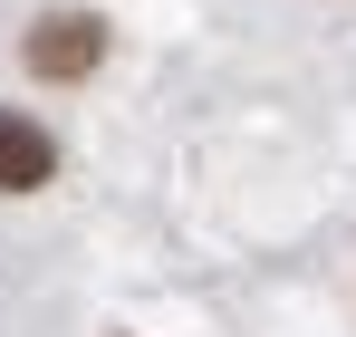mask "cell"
<instances>
[{"instance_id": "1", "label": "cell", "mask_w": 356, "mask_h": 337, "mask_svg": "<svg viewBox=\"0 0 356 337\" xmlns=\"http://www.w3.org/2000/svg\"><path fill=\"white\" fill-rule=\"evenodd\" d=\"M97 58H106V29H97L87 10H49V19L29 29V68H39V77H87Z\"/></svg>"}, {"instance_id": "2", "label": "cell", "mask_w": 356, "mask_h": 337, "mask_svg": "<svg viewBox=\"0 0 356 337\" xmlns=\"http://www.w3.org/2000/svg\"><path fill=\"white\" fill-rule=\"evenodd\" d=\"M58 173V145H49V125L19 107H0V193H39Z\"/></svg>"}]
</instances>
